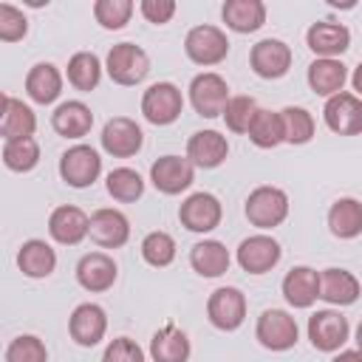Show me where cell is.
Returning <instances> with one entry per match:
<instances>
[{"mask_svg":"<svg viewBox=\"0 0 362 362\" xmlns=\"http://www.w3.org/2000/svg\"><path fill=\"white\" fill-rule=\"evenodd\" d=\"M184 51H187V57L195 65L209 68V65H218V62L226 59V54H229V37L218 25L204 23V25H195V28L187 31Z\"/></svg>","mask_w":362,"mask_h":362,"instance_id":"cell-3","label":"cell"},{"mask_svg":"<svg viewBox=\"0 0 362 362\" xmlns=\"http://www.w3.org/2000/svg\"><path fill=\"white\" fill-rule=\"evenodd\" d=\"M359 291H362V283L356 280L354 272L348 269H322L320 272V300H325L328 305H354L359 300Z\"/></svg>","mask_w":362,"mask_h":362,"instance_id":"cell-21","label":"cell"},{"mask_svg":"<svg viewBox=\"0 0 362 362\" xmlns=\"http://www.w3.org/2000/svg\"><path fill=\"white\" fill-rule=\"evenodd\" d=\"M322 119L331 133L337 136H356L362 133V99L356 93L339 90L337 96L325 99Z\"/></svg>","mask_w":362,"mask_h":362,"instance_id":"cell-14","label":"cell"},{"mask_svg":"<svg viewBox=\"0 0 362 362\" xmlns=\"http://www.w3.org/2000/svg\"><path fill=\"white\" fill-rule=\"evenodd\" d=\"M184 110V96L181 88L173 82H156L141 93V113L150 124L164 127L173 124Z\"/></svg>","mask_w":362,"mask_h":362,"instance_id":"cell-5","label":"cell"},{"mask_svg":"<svg viewBox=\"0 0 362 362\" xmlns=\"http://www.w3.org/2000/svg\"><path fill=\"white\" fill-rule=\"evenodd\" d=\"M229 249L221 240H198L189 249V266L201 274V277H221L229 272Z\"/></svg>","mask_w":362,"mask_h":362,"instance_id":"cell-31","label":"cell"},{"mask_svg":"<svg viewBox=\"0 0 362 362\" xmlns=\"http://www.w3.org/2000/svg\"><path fill=\"white\" fill-rule=\"evenodd\" d=\"M141 257H144V263H150L156 269L170 266L175 260V240H173V235L161 232V229L147 232L144 240H141Z\"/></svg>","mask_w":362,"mask_h":362,"instance_id":"cell-38","label":"cell"},{"mask_svg":"<svg viewBox=\"0 0 362 362\" xmlns=\"http://www.w3.org/2000/svg\"><path fill=\"white\" fill-rule=\"evenodd\" d=\"M221 17L226 28L238 34H252L266 23V3L263 0H226L221 6Z\"/></svg>","mask_w":362,"mask_h":362,"instance_id":"cell-27","label":"cell"},{"mask_svg":"<svg viewBox=\"0 0 362 362\" xmlns=\"http://www.w3.org/2000/svg\"><path fill=\"white\" fill-rule=\"evenodd\" d=\"M105 331H107V314L96 303H79L68 317V334L82 348L99 345L105 339Z\"/></svg>","mask_w":362,"mask_h":362,"instance_id":"cell-16","label":"cell"},{"mask_svg":"<svg viewBox=\"0 0 362 362\" xmlns=\"http://www.w3.org/2000/svg\"><path fill=\"white\" fill-rule=\"evenodd\" d=\"M221 218H223V206L212 192H192L178 206L181 226H187L189 232H198V235L212 232L221 223Z\"/></svg>","mask_w":362,"mask_h":362,"instance_id":"cell-12","label":"cell"},{"mask_svg":"<svg viewBox=\"0 0 362 362\" xmlns=\"http://www.w3.org/2000/svg\"><path fill=\"white\" fill-rule=\"evenodd\" d=\"M328 229L339 240L362 235V204L356 198H337L328 209Z\"/></svg>","mask_w":362,"mask_h":362,"instance_id":"cell-32","label":"cell"},{"mask_svg":"<svg viewBox=\"0 0 362 362\" xmlns=\"http://www.w3.org/2000/svg\"><path fill=\"white\" fill-rule=\"evenodd\" d=\"M6 362H48V348L34 334H20L6 348Z\"/></svg>","mask_w":362,"mask_h":362,"instance_id":"cell-41","label":"cell"},{"mask_svg":"<svg viewBox=\"0 0 362 362\" xmlns=\"http://www.w3.org/2000/svg\"><path fill=\"white\" fill-rule=\"evenodd\" d=\"M25 34H28L25 14L11 3H0V40L3 42H17Z\"/></svg>","mask_w":362,"mask_h":362,"instance_id":"cell-42","label":"cell"},{"mask_svg":"<svg viewBox=\"0 0 362 362\" xmlns=\"http://www.w3.org/2000/svg\"><path fill=\"white\" fill-rule=\"evenodd\" d=\"M348 337H351V325L339 311L322 308V311H314L308 317V339L317 351L334 354L348 342Z\"/></svg>","mask_w":362,"mask_h":362,"instance_id":"cell-9","label":"cell"},{"mask_svg":"<svg viewBox=\"0 0 362 362\" xmlns=\"http://www.w3.org/2000/svg\"><path fill=\"white\" fill-rule=\"evenodd\" d=\"M25 93L37 105H51L62 93V74L54 62H37L25 74Z\"/></svg>","mask_w":362,"mask_h":362,"instance_id":"cell-26","label":"cell"},{"mask_svg":"<svg viewBox=\"0 0 362 362\" xmlns=\"http://www.w3.org/2000/svg\"><path fill=\"white\" fill-rule=\"evenodd\" d=\"M351 85H354V90H356V96L362 99V62L354 68V74H351Z\"/></svg>","mask_w":362,"mask_h":362,"instance_id":"cell-46","label":"cell"},{"mask_svg":"<svg viewBox=\"0 0 362 362\" xmlns=\"http://www.w3.org/2000/svg\"><path fill=\"white\" fill-rule=\"evenodd\" d=\"M255 337H257V342L266 351H288V348L297 345L300 328H297V320L288 311H283V308H266L257 317Z\"/></svg>","mask_w":362,"mask_h":362,"instance_id":"cell-7","label":"cell"},{"mask_svg":"<svg viewBox=\"0 0 362 362\" xmlns=\"http://www.w3.org/2000/svg\"><path fill=\"white\" fill-rule=\"evenodd\" d=\"M150 181L164 195H178L192 187L195 181V164L184 156H161L150 164Z\"/></svg>","mask_w":362,"mask_h":362,"instance_id":"cell-11","label":"cell"},{"mask_svg":"<svg viewBox=\"0 0 362 362\" xmlns=\"http://www.w3.org/2000/svg\"><path fill=\"white\" fill-rule=\"evenodd\" d=\"M99 139H102V150L107 156H113V158H130L144 144V133H141V127L130 116H113V119H107Z\"/></svg>","mask_w":362,"mask_h":362,"instance_id":"cell-13","label":"cell"},{"mask_svg":"<svg viewBox=\"0 0 362 362\" xmlns=\"http://www.w3.org/2000/svg\"><path fill=\"white\" fill-rule=\"evenodd\" d=\"M65 74H68V82H71L76 90L88 93V90H93V88L99 85V79H102V62H99V57L90 54V51H76V54L68 59Z\"/></svg>","mask_w":362,"mask_h":362,"instance_id":"cell-33","label":"cell"},{"mask_svg":"<svg viewBox=\"0 0 362 362\" xmlns=\"http://www.w3.org/2000/svg\"><path fill=\"white\" fill-rule=\"evenodd\" d=\"M229 156V141L218 130H198L187 141V158L201 167V170H215L226 161Z\"/></svg>","mask_w":362,"mask_h":362,"instance_id":"cell-22","label":"cell"},{"mask_svg":"<svg viewBox=\"0 0 362 362\" xmlns=\"http://www.w3.org/2000/svg\"><path fill=\"white\" fill-rule=\"evenodd\" d=\"M105 187H107V195L113 201H122V204H133L144 195V178L130 167L110 170L107 178H105Z\"/></svg>","mask_w":362,"mask_h":362,"instance_id":"cell-36","label":"cell"},{"mask_svg":"<svg viewBox=\"0 0 362 362\" xmlns=\"http://www.w3.org/2000/svg\"><path fill=\"white\" fill-rule=\"evenodd\" d=\"M229 85L221 74L215 71H204L198 76H192L189 82V102L195 107L198 116L204 119H215V116H223V107L229 102Z\"/></svg>","mask_w":362,"mask_h":362,"instance_id":"cell-4","label":"cell"},{"mask_svg":"<svg viewBox=\"0 0 362 362\" xmlns=\"http://www.w3.org/2000/svg\"><path fill=\"white\" fill-rule=\"evenodd\" d=\"M331 362H362V351L359 348H351V351H339Z\"/></svg>","mask_w":362,"mask_h":362,"instance_id":"cell-45","label":"cell"},{"mask_svg":"<svg viewBox=\"0 0 362 362\" xmlns=\"http://www.w3.org/2000/svg\"><path fill=\"white\" fill-rule=\"evenodd\" d=\"M116 274H119L116 260L107 252H88L76 263V283L93 294L107 291L116 283Z\"/></svg>","mask_w":362,"mask_h":362,"instance_id":"cell-20","label":"cell"},{"mask_svg":"<svg viewBox=\"0 0 362 362\" xmlns=\"http://www.w3.org/2000/svg\"><path fill=\"white\" fill-rule=\"evenodd\" d=\"M3 164L11 173H28L40 164V144L37 139H14L3 141Z\"/></svg>","mask_w":362,"mask_h":362,"instance_id":"cell-37","label":"cell"},{"mask_svg":"<svg viewBox=\"0 0 362 362\" xmlns=\"http://www.w3.org/2000/svg\"><path fill=\"white\" fill-rule=\"evenodd\" d=\"M305 45L317 54V59H337L339 54H345L351 48V31L342 23L320 20V23L308 25Z\"/></svg>","mask_w":362,"mask_h":362,"instance_id":"cell-18","label":"cell"},{"mask_svg":"<svg viewBox=\"0 0 362 362\" xmlns=\"http://www.w3.org/2000/svg\"><path fill=\"white\" fill-rule=\"evenodd\" d=\"M34 130H37L34 110L23 99H14V96L3 93V107H0V136H3V141L34 139Z\"/></svg>","mask_w":362,"mask_h":362,"instance_id":"cell-24","label":"cell"},{"mask_svg":"<svg viewBox=\"0 0 362 362\" xmlns=\"http://www.w3.org/2000/svg\"><path fill=\"white\" fill-rule=\"evenodd\" d=\"M356 348H359V351H362V322H359V325H356Z\"/></svg>","mask_w":362,"mask_h":362,"instance_id":"cell-47","label":"cell"},{"mask_svg":"<svg viewBox=\"0 0 362 362\" xmlns=\"http://www.w3.org/2000/svg\"><path fill=\"white\" fill-rule=\"evenodd\" d=\"M249 141L260 150H272L277 144H283V122H280V110H257V116L249 124Z\"/></svg>","mask_w":362,"mask_h":362,"instance_id":"cell-34","label":"cell"},{"mask_svg":"<svg viewBox=\"0 0 362 362\" xmlns=\"http://www.w3.org/2000/svg\"><path fill=\"white\" fill-rule=\"evenodd\" d=\"M249 65L260 79H280L291 68V48L283 40L266 37L252 45L249 51Z\"/></svg>","mask_w":362,"mask_h":362,"instance_id":"cell-15","label":"cell"},{"mask_svg":"<svg viewBox=\"0 0 362 362\" xmlns=\"http://www.w3.org/2000/svg\"><path fill=\"white\" fill-rule=\"evenodd\" d=\"M280 122H283V139L286 144H308L317 133V122L305 107H283L280 110Z\"/></svg>","mask_w":362,"mask_h":362,"instance_id":"cell-35","label":"cell"},{"mask_svg":"<svg viewBox=\"0 0 362 362\" xmlns=\"http://www.w3.org/2000/svg\"><path fill=\"white\" fill-rule=\"evenodd\" d=\"M192 354L189 337L175 328L173 322H167L164 328H158L150 339V356L153 362H187Z\"/></svg>","mask_w":362,"mask_h":362,"instance_id":"cell-29","label":"cell"},{"mask_svg":"<svg viewBox=\"0 0 362 362\" xmlns=\"http://www.w3.org/2000/svg\"><path fill=\"white\" fill-rule=\"evenodd\" d=\"M175 8H178L175 0H141V6H139V11L144 14V20L153 23V25L170 23L173 14H175Z\"/></svg>","mask_w":362,"mask_h":362,"instance_id":"cell-44","label":"cell"},{"mask_svg":"<svg viewBox=\"0 0 362 362\" xmlns=\"http://www.w3.org/2000/svg\"><path fill=\"white\" fill-rule=\"evenodd\" d=\"M17 269L31 280H42L57 269V252L51 249V243L31 238L17 252Z\"/></svg>","mask_w":362,"mask_h":362,"instance_id":"cell-28","label":"cell"},{"mask_svg":"<svg viewBox=\"0 0 362 362\" xmlns=\"http://www.w3.org/2000/svg\"><path fill=\"white\" fill-rule=\"evenodd\" d=\"M102 362H144V351L139 348L136 339L116 337V339L107 342V348L102 354Z\"/></svg>","mask_w":362,"mask_h":362,"instance_id":"cell-43","label":"cell"},{"mask_svg":"<svg viewBox=\"0 0 362 362\" xmlns=\"http://www.w3.org/2000/svg\"><path fill=\"white\" fill-rule=\"evenodd\" d=\"M105 71L116 85H139L144 82V76L150 74V57L141 45L136 42H116L107 51L105 59Z\"/></svg>","mask_w":362,"mask_h":362,"instance_id":"cell-2","label":"cell"},{"mask_svg":"<svg viewBox=\"0 0 362 362\" xmlns=\"http://www.w3.org/2000/svg\"><path fill=\"white\" fill-rule=\"evenodd\" d=\"M305 79H308V88L317 96L331 99V96H337L342 90V85L348 79V68H345L342 59H314L308 65Z\"/></svg>","mask_w":362,"mask_h":362,"instance_id":"cell-30","label":"cell"},{"mask_svg":"<svg viewBox=\"0 0 362 362\" xmlns=\"http://www.w3.org/2000/svg\"><path fill=\"white\" fill-rule=\"evenodd\" d=\"M102 173V158L90 144H74L59 156V178L74 187L85 189L90 187Z\"/></svg>","mask_w":362,"mask_h":362,"instance_id":"cell-6","label":"cell"},{"mask_svg":"<svg viewBox=\"0 0 362 362\" xmlns=\"http://www.w3.org/2000/svg\"><path fill=\"white\" fill-rule=\"evenodd\" d=\"M51 127L65 139H82L93 127V113L85 102L68 99V102L57 105V110L51 113Z\"/></svg>","mask_w":362,"mask_h":362,"instance_id":"cell-25","label":"cell"},{"mask_svg":"<svg viewBox=\"0 0 362 362\" xmlns=\"http://www.w3.org/2000/svg\"><path fill=\"white\" fill-rule=\"evenodd\" d=\"M243 212L252 226L257 229H274L288 218V195L280 187H255L243 204Z\"/></svg>","mask_w":362,"mask_h":362,"instance_id":"cell-1","label":"cell"},{"mask_svg":"<svg viewBox=\"0 0 362 362\" xmlns=\"http://www.w3.org/2000/svg\"><path fill=\"white\" fill-rule=\"evenodd\" d=\"M90 229V218L74 206V204H62L48 215V235L59 243V246H76L88 238Z\"/></svg>","mask_w":362,"mask_h":362,"instance_id":"cell-19","label":"cell"},{"mask_svg":"<svg viewBox=\"0 0 362 362\" xmlns=\"http://www.w3.org/2000/svg\"><path fill=\"white\" fill-rule=\"evenodd\" d=\"M90 240L102 249H119L130 240V221L124 212L113 209V206H102L90 215V229H88Z\"/></svg>","mask_w":362,"mask_h":362,"instance_id":"cell-17","label":"cell"},{"mask_svg":"<svg viewBox=\"0 0 362 362\" xmlns=\"http://www.w3.org/2000/svg\"><path fill=\"white\" fill-rule=\"evenodd\" d=\"M235 257H238V266L243 272H249V274H266V272H272L280 263L283 249H280V243L272 235L257 232V235H249V238L240 240Z\"/></svg>","mask_w":362,"mask_h":362,"instance_id":"cell-10","label":"cell"},{"mask_svg":"<svg viewBox=\"0 0 362 362\" xmlns=\"http://www.w3.org/2000/svg\"><path fill=\"white\" fill-rule=\"evenodd\" d=\"M257 102L252 99V96H232L229 102H226V107H223V122H226V127L232 130V133H249V124H252V119L257 116Z\"/></svg>","mask_w":362,"mask_h":362,"instance_id":"cell-40","label":"cell"},{"mask_svg":"<svg viewBox=\"0 0 362 362\" xmlns=\"http://www.w3.org/2000/svg\"><path fill=\"white\" fill-rule=\"evenodd\" d=\"M206 317L218 331H238L246 320V294L235 286H221L206 300Z\"/></svg>","mask_w":362,"mask_h":362,"instance_id":"cell-8","label":"cell"},{"mask_svg":"<svg viewBox=\"0 0 362 362\" xmlns=\"http://www.w3.org/2000/svg\"><path fill=\"white\" fill-rule=\"evenodd\" d=\"M133 8H136V6H133L130 0H96V3H93V17H96V23H99L102 28L119 31V28H124V25L130 23Z\"/></svg>","mask_w":362,"mask_h":362,"instance_id":"cell-39","label":"cell"},{"mask_svg":"<svg viewBox=\"0 0 362 362\" xmlns=\"http://www.w3.org/2000/svg\"><path fill=\"white\" fill-rule=\"evenodd\" d=\"M280 288L291 308H311L320 300V272H314L311 266H294L291 272H286Z\"/></svg>","mask_w":362,"mask_h":362,"instance_id":"cell-23","label":"cell"}]
</instances>
